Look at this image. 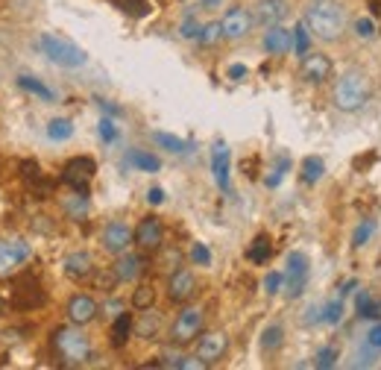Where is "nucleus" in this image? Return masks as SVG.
Instances as JSON below:
<instances>
[{"label": "nucleus", "instance_id": "1", "mask_svg": "<svg viewBox=\"0 0 381 370\" xmlns=\"http://www.w3.org/2000/svg\"><path fill=\"white\" fill-rule=\"evenodd\" d=\"M53 349L65 367H83L91 359V341L83 333V326H56L53 329Z\"/></svg>", "mask_w": 381, "mask_h": 370}, {"label": "nucleus", "instance_id": "2", "mask_svg": "<svg viewBox=\"0 0 381 370\" xmlns=\"http://www.w3.org/2000/svg\"><path fill=\"white\" fill-rule=\"evenodd\" d=\"M305 24H308L311 35L320 38V42H337L340 33H344L346 15L334 0H314L305 12Z\"/></svg>", "mask_w": 381, "mask_h": 370}, {"label": "nucleus", "instance_id": "3", "mask_svg": "<svg viewBox=\"0 0 381 370\" xmlns=\"http://www.w3.org/2000/svg\"><path fill=\"white\" fill-rule=\"evenodd\" d=\"M370 100V83L361 71H344L332 86V103L340 112H358Z\"/></svg>", "mask_w": 381, "mask_h": 370}, {"label": "nucleus", "instance_id": "4", "mask_svg": "<svg viewBox=\"0 0 381 370\" xmlns=\"http://www.w3.org/2000/svg\"><path fill=\"white\" fill-rule=\"evenodd\" d=\"M38 45H42V50H45L47 59H50L53 65H59V68H83V65L88 62V53L79 47V45H74V42H68V38H62V35L45 33L42 38H38Z\"/></svg>", "mask_w": 381, "mask_h": 370}, {"label": "nucleus", "instance_id": "5", "mask_svg": "<svg viewBox=\"0 0 381 370\" xmlns=\"http://www.w3.org/2000/svg\"><path fill=\"white\" fill-rule=\"evenodd\" d=\"M203 323H206L203 308L185 306V308L176 315L173 326H170V341H173V344H191V341H197V335L203 333Z\"/></svg>", "mask_w": 381, "mask_h": 370}, {"label": "nucleus", "instance_id": "6", "mask_svg": "<svg viewBox=\"0 0 381 370\" xmlns=\"http://www.w3.org/2000/svg\"><path fill=\"white\" fill-rule=\"evenodd\" d=\"M94 173H97V162L91 159V156H74V159H68L65 168H62V183L71 191H86L88 194Z\"/></svg>", "mask_w": 381, "mask_h": 370}, {"label": "nucleus", "instance_id": "7", "mask_svg": "<svg viewBox=\"0 0 381 370\" xmlns=\"http://www.w3.org/2000/svg\"><path fill=\"white\" fill-rule=\"evenodd\" d=\"M135 247L141 253H158L165 247V224H162V218L147 215V218L138 221V226H135Z\"/></svg>", "mask_w": 381, "mask_h": 370}, {"label": "nucleus", "instance_id": "8", "mask_svg": "<svg viewBox=\"0 0 381 370\" xmlns=\"http://www.w3.org/2000/svg\"><path fill=\"white\" fill-rule=\"evenodd\" d=\"M308 274H311V265H308L305 253H291L288 256V270H285V294L291 300H296L305 291Z\"/></svg>", "mask_w": 381, "mask_h": 370}, {"label": "nucleus", "instance_id": "9", "mask_svg": "<svg viewBox=\"0 0 381 370\" xmlns=\"http://www.w3.org/2000/svg\"><path fill=\"white\" fill-rule=\"evenodd\" d=\"M100 244H103V250L112 253V256H120V253H127L135 244V229L129 224H124V221H109L103 226Z\"/></svg>", "mask_w": 381, "mask_h": 370}, {"label": "nucleus", "instance_id": "10", "mask_svg": "<svg viewBox=\"0 0 381 370\" xmlns=\"http://www.w3.org/2000/svg\"><path fill=\"white\" fill-rule=\"evenodd\" d=\"M220 27H223V38H229V42H240V38H247L250 30L255 27V18L244 6H232V9H226L223 18H220Z\"/></svg>", "mask_w": 381, "mask_h": 370}, {"label": "nucleus", "instance_id": "11", "mask_svg": "<svg viewBox=\"0 0 381 370\" xmlns=\"http://www.w3.org/2000/svg\"><path fill=\"white\" fill-rule=\"evenodd\" d=\"M45 303H47V294L35 279L18 282L15 291H12V297H9V306L18 308V311H35V308H42Z\"/></svg>", "mask_w": 381, "mask_h": 370}, {"label": "nucleus", "instance_id": "12", "mask_svg": "<svg viewBox=\"0 0 381 370\" xmlns=\"http://www.w3.org/2000/svg\"><path fill=\"white\" fill-rule=\"evenodd\" d=\"M30 256H33L30 241H24V238L0 241V274H4V277L12 274V270H18Z\"/></svg>", "mask_w": 381, "mask_h": 370}, {"label": "nucleus", "instance_id": "13", "mask_svg": "<svg viewBox=\"0 0 381 370\" xmlns=\"http://www.w3.org/2000/svg\"><path fill=\"white\" fill-rule=\"evenodd\" d=\"M299 74H303L308 83L323 86L329 76L334 74V65H332V59H329L326 53H305L303 56V65H299Z\"/></svg>", "mask_w": 381, "mask_h": 370}, {"label": "nucleus", "instance_id": "14", "mask_svg": "<svg viewBox=\"0 0 381 370\" xmlns=\"http://www.w3.org/2000/svg\"><path fill=\"white\" fill-rule=\"evenodd\" d=\"M288 0H255V6H252V18H255V24L258 27H276V24H282L285 18H288Z\"/></svg>", "mask_w": 381, "mask_h": 370}, {"label": "nucleus", "instance_id": "15", "mask_svg": "<svg viewBox=\"0 0 381 370\" xmlns=\"http://www.w3.org/2000/svg\"><path fill=\"white\" fill-rule=\"evenodd\" d=\"M65 311H68V320H71V323H76V326H88V323L97 320L100 306H97V300H94L91 294H74V297L68 300Z\"/></svg>", "mask_w": 381, "mask_h": 370}, {"label": "nucleus", "instance_id": "16", "mask_svg": "<svg viewBox=\"0 0 381 370\" xmlns=\"http://www.w3.org/2000/svg\"><path fill=\"white\" fill-rule=\"evenodd\" d=\"M197 294V277L191 270L179 267L168 277V300L170 303H188Z\"/></svg>", "mask_w": 381, "mask_h": 370}, {"label": "nucleus", "instance_id": "17", "mask_svg": "<svg viewBox=\"0 0 381 370\" xmlns=\"http://www.w3.org/2000/svg\"><path fill=\"white\" fill-rule=\"evenodd\" d=\"M62 270H65V277H68V279H74V282H86V279L94 277V270H97V267H94L91 253H86V250H74V253H68V256H65Z\"/></svg>", "mask_w": 381, "mask_h": 370}, {"label": "nucleus", "instance_id": "18", "mask_svg": "<svg viewBox=\"0 0 381 370\" xmlns=\"http://www.w3.org/2000/svg\"><path fill=\"white\" fill-rule=\"evenodd\" d=\"M229 349V335L226 333H206L197 344V359H203L206 364H217Z\"/></svg>", "mask_w": 381, "mask_h": 370}, {"label": "nucleus", "instance_id": "19", "mask_svg": "<svg viewBox=\"0 0 381 370\" xmlns=\"http://www.w3.org/2000/svg\"><path fill=\"white\" fill-rule=\"evenodd\" d=\"M229 162H232V153L226 141H214L211 147V173H214V183L220 191H229Z\"/></svg>", "mask_w": 381, "mask_h": 370}, {"label": "nucleus", "instance_id": "20", "mask_svg": "<svg viewBox=\"0 0 381 370\" xmlns=\"http://www.w3.org/2000/svg\"><path fill=\"white\" fill-rule=\"evenodd\" d=\"M262 45H264V53H270V56H285L288 50H293V33L285 30L282 24L267 27Z\"/></svg>", "mask_w": 381, "mask_h": 370}, {"label": "nucleus", "instance_id": "21", "mask_svg": "<svg viewBox=\"0 0 381 370\" xmlns=\"http://www.w3.org/2000/svg\"><path fill=\"white\" fill-rule=\"evenodd\" d=\"M112 267H115V274H117L120 282H135L147 270V262H144V256H138V253L127 250V253H120Z\"/></svg>", "mask_w": 381, "mask_h": 370}, {"label": "nucleus", "instance_id": "22", "mask_svg": "<svg viewBox=\"0 0 381 370\" xmlns=\"http://www.w3.org/2000/svg\"><path fill=\"white\" fill-rule=\"evenodd\" d=\"M18 88L27 91V94H33L35 100H42V103H56V91H53L47 83L38 80V76L21 74V76H18Z\"/></svg>", "mask_w": 381, "mask_h": 370}, {"label": "nucleus", "instance_id": "23", "mask_svg": "<svg viewBox=\"0 0 381 370\" xmlns=\"http://www.w3.org/2000/svg\"><path fill=\"white\" fill-rule=\"evenodd\" d=\"M158 333H162V315L150 306V308L141 311V318L135 320V335L153 341V338H158Z\"/></svg>", "mask_w": 381, "mask_h": 370}, {"label": "nucleus", "instance_id": "24", "mask_svg": "<svg viewBox=\"0 0 381 370\" xmlns=\"http://www.w3.org/2000/svg\"><path fill=\"white\" fill-rule=\"evenodd\" d=\"M127 165H132L135 170H144V173H158V170H162V162H158V156L150 153V150H141V147L127 150Z\"/></svg>", "mask_w": 381, "mask_h": 370}, {"label": "nucleus", "instance_id": "25", "mask_svg": "<svg viewBox=\"0 0 381 370\" xmlns=\"http://www.w3.org/2000/svg\"><path fill=\"white\" fill-rule=\"evenodd\" d=\"M132 333H135V320H132V315L129 311H120V315L115 318V323H112V347L115 349H120V347H127V341L132 338Z\"/></svg>", "mask_w": 381, "mask_h": 370}, {"label": "nucleus", "instance_id": "26", "mask_svg": "<svg viewBox=\"0 0 381 370\" xmlns=\"http://www.w3.org/2000/svg\"><path fill=\"white\" fill-rule=\"evenodd\" d=\"M270 256H273V241H270V236H255L252 241H250V247H247V262L250 265H267L270 262Z\"/></svg>", "mask_w": 381, "mask_h": 370}, {"label": "nucleus", "instance_id": "27", "mask_svg": "<svg viewBox=\"0 0 381 370\" xmlns=\"http://www.w3.org/2000/svg\"><path fill=\"white\" fill-rule=\"evenodd\" d=\"M299 177H303L305 185H317L326 177V162L320 159V156H305L303 165H299Z\"/></svg>", "mask_w": 381, "mask_h": 370}, {"label": "nucleus", "instance_id": "28", "mask_svg": "<svg viewBox=\"0 0 381 370\" xmlns=\"http://www.w3.org/2000/svg\"><path fill=\"white\" fill-rule=\"evenodd\" d=\"M62 209H65V215H68L71 221H86L88 209H91V203H88V194H86V191H74L71 197H65Z\"/></svg>", "mask_w": 381, "mask_h": 370}, {"label": "nucleus", "instance_id": "29", "mask_svg": "<svg viewBox=\"0 0 381 370\" xmlns=\"http://www.w3.org/2000/svg\"><path fill=\"white\" fill-rule=\"evenodd\" d=\"M153 141H156L158 147H165L168 153H176V156L191 153V141L179 139V135H173V132H153Z\"/></svg>", "mask_w": 381, "mask_h": 370}, {"label": "nucleus", "instance_id": "30", "mask_svg": "<svg viewBox=\"0 0 381 370\" xmlns=\"http://www.w3.org/2000/svg\"><path fill=\"white\" fill-rule=\"evenodd\" d=\"M358 318L364 320H381V300H375L370 291H361L358 294Z\"/></svg>", "mask_w": 381, "mask_h": 370}, {"label": "nucleus", "instance_id": "31", "mask_svg": "<svg viewBox=\"0 0 381 370\" xmlns=\"http://www.w3.org/2000/svg\"><path fill=\"white\" fill-rule=\"evenodd\" d=\"M282 344H285V329L279 323H270L262 333V349L270 356V353H276V349H282Z\"/></svg>", "mask_w": 381, "mask_h": 370}, {"label": "nucleus", "instance_id": "32", "mask_svg": "<svg viewBox=\"0 0 381 370\" xmlns=\"http://www.w3.org/2000/svg\"><path fill=\"white\" fill-rule=\"evenodd\" d=\"M47 139L50 141H71L74 139V124L68 118H53L47 124Z\"/></svg>", "mask_w": 381, "mask_h": 370}, {"label": "nucleus", "instance_id": "33", "mask_svg": "<svg viewBox=\"0 0 381 370\" xmlns=\"http://www.w3.org/2000/svg\"><path fill=\"white\" fill-rule=\"evenodd\" d=\"M373 236H375V221H373V218L361 221V224L355 226V232H352V247H355V250L367 247V244L373 241Z\"/></svg>", "mask_w": 381, "mask_h": 370}, {"label": "nucleus", "instance_id": "34", "mask_svg": "<svg viewBox=\"0 0 381 370\" xmlns=\"http://www.w3.org/2000/svg\"><path fill=\"white\" fill-rule=\"evenodd\" d=\"M150 306H156V288L147 285V282H141V285L132 291V308L144 311V308H150Z\"/></svg>", "mask_w": 381, "mask_h": 370}, {"label": "nucleus", "instance_id": "35", "mask_svg": "<svg viewBox=\"0 0 381 370\" xmlns=\"http://www.w3.org/2000/svg\"><path fill=\"white\" fill-rule=\"evenodd\" d=\"M293 53H296V56L311 53V30H308L305 21L293 27Z\"/></svg>", "mask_w": 381, "mask_h": 370}, {"label": "nucleus", "instance_id": "36", "mask_svg": "<svg viewBox=\"0 0 381 370\" xmlns=\"http://www.w3.org/2000/svg\"><path fill=\"white\" fill-rule=\"evenodd\" d=\"M340 318H344V297H337V300H332L320 308V323L334 326V323H340Z\"/></svg>", "mask_w": 381, "mask_h": 370}, {"label": "nucleus", "instance_id": "37", "mask_svg": "<svg viewBox=\"0 0 381 370\" xmlns=\"http://www.w3.org/2000/svg\"><path fill=\"white\" fill-rule=\"evenodd\" d=\"M112 4H115L120 12L132 15V18H144V15H150V0H112Z\"/></svg>", "mask_w": 381, "mask_h": 370}, {"label": "nucleus", "instance_id": "38", "mask_svg": "<svg viewBox=\"0 0 381 370\" xmlns=\"http://www.w3.org/2000/svg\"><path fill=\"white\" fill-rule=\"evenodd\" d=\"M220 38H223V27H220V21H211V24H203V33H199L197 42L203 47H211V45L220 42Z\"/></svg>", "mask_w": 381, "mask_h": 370}, {"label": "nucleus", "instance_id": "39", "mask_svg": "<svg viewBox=\"0 0 381 370\" xmlns=\"http://www.w3.org/2000/svg\"><path fill=\"white\" fill-rule=\"evenodd\" d=\"M117 282H120V279H117V274H115V267H112V270H94V288L106 291V294H112Z\"/></svg>", "mask_w": 381, "mask_h": 370}, {"label": "nucleus", "instance_id": "40", "mask_svg": "<svg viewBox=\"0 0 381 370\" xmlns=\"http://www.w3.org/2000/svg\"><path fill=\"white\" fill-rule=\"evenodd\" d=\"M337 347H320L317 349V359H314V367H320V370H332L334 364H337Z\"/></svg>", "mask_w": 381, "mask_h": 370}, {"label": "nucleus", "instance_id": "41", "mask_svg": "<svg viewBox=\"0 0 381 370\" xmlns=\"http://www.w3.org/2000/svg\"><path fill=\"white\" fill-rule=\"evenodd\" d=\"M42 177H45V173H42V165H38L35 159H24V162H21V180H24L27 185H35Z\"/></svg>", "mask_w": 381, "mask_h": 370}, {"label": "nucleus", "instance_id": "42", "mask_svg": "<svg viewBox=\"0 0 381 370\" xmlns=\"http://www.w3.org/2000/svg\"><path fill=\"white\" fill-rule=\"evenodd\" d=\"M191 262L199 265V267H211V250H209L203 241H194V247H191Z\"/></svg>", "mask_w": 381, "mask_h": 370}, {"label": "nucleus", "instance_id": "43", "mask_svg": "<svg viewBox=\"0 0 381 370\" xmlns=\"http://www.w3.org/2000/svg\"><path fill=\"white\" fill-rule=\"evenodd\" d=\"M199 33H203V24H199L194 15H188L185 21L179 24V35H182V38H199Z\"/></svg>", "mask_w": 381, "mask_h": 370}, {"label": "nucleus", "instance_id": "44", "mask_svg": "<svg viewBox=\"0 0 381 370\" xmlns=\"http://www.w3.org/2000/svg\"><path fill=\"white\" fill-rule=\"evenodd\" d=\"M355 35L358 38H375V21L367 15H361L358 21H355Z\"/></svg>", "mask_w": 381, "mask_h": 370}, {"label": "nucleus", "instance_id": "45", "mask_svg": "<svg viewBox=\"0 0 381 370\" xmlns=\"http://www.w3.org/2000/svg\"><path fill=\"white\" fill-rule=\"evenodd\" d=\"M282 288H285V274H279V270H270V274L264 277V291L273 297V294H279Z\"/></svg>", "mask_w": 381, "mask_h": 370}, {"label": "nucleus", "instance_id": "46", "mask_svg": "<svg viewBox=\"0 0 381 370\" xmlns=\"http://www.w3.org/2000/svg\"><path fill=\"white\" fill-rule=\"evenodd\" d=\"M97 132H100V139H103L106 144L117 141V127H115V121H112V118H103V121H100Z\"/></svg>", "mask_w": 381, "mask_h": 370}, {"label": "nucleus", "instance_id": "47", "mask_svg": "<svg viewBox=\"0 0 381 370\" xmlns=\"http://www.w3.org/2000/svg\"><path fill=\"white\" fill-rule=\"evenodd\" d=\"M288 165H291V162H288L285 156H282V162H279V168H276V170L270 173V177L264 180V183H267V188H279V183H282V177L288 173Z\"/></svg>", "mask_w": 381, "mask_h": 370}, {"label": "nucleus", "instance_id": "48", "mask_svg": "<svg viewBox=\"0 0 381 370\" xmlns=\"http://www.w3.org/2000/svg\"><path fill=\"white\" fill-rule=\"evenodd\" d=\"M226 76L232 83H244L247 76H250V68L244 65V62H235V65H229V71H226Z\"/></svg>", "mask_w": 381, "mask_h": 370}, {"label": "nucleus", "instance_id": "49", "mask_svg": "<svg viewBox=\"0 0 381 370\" xmlns=\"http://www.w3.org/2000/svg\"><path fill=\"white\" fill-rule=\"evenodd\" d=\"M33 229L35 232H47V236H50V232H56V226L47 221V215H35L33 218Z\"/></svg>", "mask_w": 381, "mask_h": 370}, {"label": "nucleus", "instance_id": "50", "mask_svg": "<svg viewBox=\"0 0 381 370\" xmlns=\"http://www.w3.org/2000/svg\"><path fill=\"white\" fill-rule=\"evenodd\" d=\"M367 344H370L373 349H381V320H375V326L367 333Z\"/></svg>", "mask_w": 381, "mask_h": 370}, {"label": "nucleus", "instance_id": "51", "mask_svg": "<svg viewBox=\"0 0 381 370\" xmlns=\"http://www.w3.org/2000/svg\"><path fill=\"white\" fill-rule=\"evenodd\" d=\"M147 203H153V206H162V203H165V191L158 188V185H153V188L147 191Z\"/></svg>", "mask_w": 381, "mask_h": 370}, {"label": "nucleus", "instance_id": "52", "mask_svg": "<svg viewBox=\"0 0 381 370\" xmlns=\"http://www.w3.org/2000/svg\"><path fill=\"white\" fill-rule=\"evenodd\" d=\"M103 311H106V315H112V318H117L120 311H124V303H120V300H109V303L103 306Z\"/></svg>", "mask_w": 381, "mask_h": 370}, {"label": "nucleus", "instance_id": "53", "mask_svg": "<svg viewBox=\"0 0 381 370\" xmlns=\"http://www.w3.org/2000/svg\"><path fill=\"white\" fill-rule=\"evenodd\" d=\"M94 100H97V106H100V109H103L106 115H120V106H115V103L103 100V97H94Z\"/></svg>", "mask_w": 381, "mask_h": 370}, {"label": "nucleus", "instance_id": "54", "mask_svg": "<svg viewBox=\"0 0 381 370\" xmlns=\"http://www.w3.org/2000/svg\"><path fill=\"white\" fill-rule=\"evenodd\" d=\"M223 4H226V0H199V6H203V9H209V12L220 9V6H223Z\"/></svg>", "mask_w": 381, "mask_h": 370}, {"label": "nucleus", "instance_id": "55", "mask_svg": "<svg viewBox=\"0 0 381 370\" xmlns=\"http://www.w3.org/2000/svg\"><path fill=\"white\" fill-rule=\"evenodd\" d=\"M358 282L355 279H349V282H344V285H340V297H346V294H352V288H355Z\"/></svg>", "mask_w": 381, "mask_h": 370}, {"label": "nucleus", "instance_id": "56", "mask_svg": "<svg viewBox=\"0 0 381 370\" xmlns=\"http://www.w3.org/2000/svg\"><path fill=\"white\" fill-rule=\"evenodd\" d=\"M9 308H12V306H9V300H6V297H0V318H4Z\"/></svg>", "mask_w": 381, "mask_h": 370}]
</instances>
